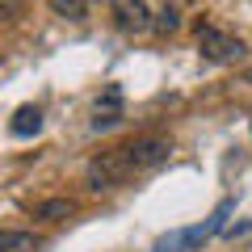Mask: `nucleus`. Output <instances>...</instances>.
I'll return each instance as SVG.
<instances>
[{"instance_id":"nucleus-1","label":"nucleus","mask_w":252,"mask_h":252,"mask_svg":"<svg viewBox=\"0 0 252 252\" xmlns=\"http://www.w3.org/2000/svg\"><path fill=\"white\" fill-rule=\"evenodd\" d=\"M231 206H235L231 198H227V202H219V206H215V215H210L206 223L185 227V231H172V235H164V240H156V248H152V252H193L198 244H206L215 231H223V223H227V215H231Z\"/></svg>"},{"instance_id":"nucleus-2","label":"nucleus","mask_w":252,"mask_h":252,"mask_svg":"<svg viewBox=\"0 0 252 252\" xmlns=\"http://www.w3.org/2000/svg\"><path fill=\"white\" fill-rule=\"evenodd\" d=\"M130 160H126V147H105L101 156L89 160V189H118L122 181H130Z\"/></svg>"},{"instance_id":"nucleus-3","label":"nucleus","mask_w":252,"mask_h":252,"mask_svg":"<svg viewBox=\"0 0 252 252\" xmlns=\"http://www.w3.org/2000/svg\"><path fill=\"white\" fill-rule=\"evenodd\" d=\"M240 51H244V42H240L235 34H227V30H219L215 21L198 26V55H202V59H210V63H231V59H240Z\"/></svg>"},{"instance_id":"nucleus-4","label":"nucleus","mask_w":252,"mask_h":252,"mask_svg":"<svg viewBox=\"0 0 252 252\" xmlns=\"http://www.w3.org/2000/svg\"><path fill=\"white\" fill-rule=\"evenodd\" d=\"M168 156H172V143L160 139V135H143V139H130V143H126L130 172H152V168H160Z\"/></svg>"},{"instance_id":"nucleus-5","label":"nucleus","mask_w":252,"mask_h":252,"mask_svg":"<svg viewBox=\"0 0 252 252\" xmlns=\"http://www.w3.org/2000/svg\"><path fill=\"white\" fill-rule=\"evenodd\" d=\"M109 13H114V26L122 30V34H147V30H152L147 0H109Z\"/></svg>"},{"instance_id":"nucleus-6","label":"nucleus","mask_w":252,"mask_h":252,"mask_svg":"<svg viewBox=\"0 0 252 252\" xmlns=\"http://www.w3.org/2000/svg\"><path fill=\"white\" fill-rule=\"evenodd\" d=\"M9 130H13L17 139H34L38 130H42V109H38V105H21L17 114H13Z\"/></svg>"},{"instance_id":"nucleus-7","label":"nucleus","mask_w":252,"mask_h":252,"mask_svg":"<svg viewBox=\"0 0 252 252\" xmlns=\"http://www.w3.org/2000/svg\"><path fill=\"white\" fill-rule=\"evenodd\" d=\"M0 252H38V235H34V231L0 227Z\"/></svg>"},{"instance_id":"nucleus-8","label":"nucleus","mask_w":252,"mask_h":252,"mask_svg":"<svg viewBox=\"0 0 252 252\" xmlns=\"http://www.w3.org/2000/svg\"><path fill=\"white\" fill-rule=\"evenodd\" d=\"M55 17H67V21H84L89 17V0H46Z\"/></svg>"},{"instance_id":"nucleus-9","label":"nucleus","mask_w":252,"mask_h":252,"mask_svg":"<svg viewBox=\"0 0 252 252\" xmlns=\"http://www.w3.org/2000/svg\"><path fill=\"white\" fill-rule=\"evenodd\" d=\"M152 30H160V34H177V30H181V9H177V4H160V13H152Z\"/></svg>"},{"instance_id":"nucleus-10","label":"nucleus","mask_w":252,"mask_h":252,"mask_svg":"<svg viewBox=\"0 0 252 252\" xmlns=\"http://www.w3.org/2000/svg\"><path fill=\"white\" fill-rule=\"evenodd\" d=\"M34 215H38V219H51V223H59V219H67V215H72V202H67V198L38 202V206H34Z\"/></svg>"},{"instance_id":"nucleus-11","label":"nucleus","mask_w":252,"mask_h":252,"mask_svg":"<svg viewBox=\"0 0 252 252\" xmlns=\"http://www.w3.org/2000/svg\"><path fill=\"white\" fill-rule=\"evenodd\" d=\"M21 9H26V0H0V21L21 17Z\"/></svg>"},{"instance_id":"nucleus-12","label":"nucleus","mask_w":252,"mask_h":252,"mask_svg":"<svg viewBox=\"0 0 252 252\" xmlns=\"http://www.w3.org/2000/svg\"><path fill=\"white\" fill-rule=\"evenodd\" d=\"M248 84H252V72H248Z\"/></svg>"},{"instance_id":"nucleus-13","label":"nucleus","mask_w":252,"mask_h":252,"mask_svg":"<svg viewBox=\"0 0 252 252\" xmlns=\"http://www.w3.org/2000/svg\"><path fill=\"white\" fill-rule=\"evenodd\" d=\"M105 4H109V0H105Z\"/></svg>"}]
</instances>
